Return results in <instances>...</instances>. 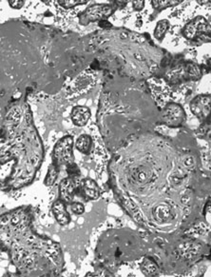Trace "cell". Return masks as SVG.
I'll list each match as a JSON object with an SVG mask.
<instances>
[{
  "label": "cell",
  "instance_id": "5",
  "mask_svg": "<svg viewBox=\"0 0 211 277\" xmlns=\"http://www.w3.org/2000/svg\"><path fill=\"white\" fill-rule=\"evenodd\" d=\"M186 120V113L177 103H168L161 112V123L170 128L180 127Z\"/></svg>",
  "mask_w": 211,
  "mask_h": 277
},
{
  "label": "cell",
  "instance_id": "8",
  "mask_svg": "<svg viewBox=\"0 0 211 277\" xmlns=\"http://www.w3.org/2000/svg\"><path fill=\"white\" fill-rule=\"evenodd\" d=\"M81 192L86 199L88 200H95L100 196L99 187L95 180L87 178L84 179L81 183Z\"/></svg>",
  "mask_w": 211,
  "mask_h": 277
},
{
  "label": "cell",
  "instance_id": "13",
  "mask_svg": "<svg viewBox=\"0 0 211 277\" xmlns=\"http://www.w3.org/2000/svg\"><path fill=\"white\" fill-rule=\"evenodd\" d=\"M141 270L146 276H153L158 273V267L156 263L149 258H145L141 264Z\"/></svg>",
  "mask_w": 211,
  "mask_h": 277
},
{
  "label": "cell",
  "instance_id": "21",
  "mask_svg": "<svg viewBox=\"0 0 211 277\" xmlns=\"http://www.w3.org/2000/svg\"><path fill=\"white\" fill-rule=\"evenodd\" d=\"M132 5L134 10L136 11H142L145 7V1L144 0H139V1H132Z\"/></svg>",
  "mask_w": 211,
  "mask_h": 277
},
{
  "label": "cell",
  "instance_id": "15",
  "mask_svg": "<svg viewBox=\"0 0 211 277\" xmlns=\"http://www.w3.org/2000/svg\"><path fill=\"white\" fill-rule=\"evenodd\" d=\"M59 166H57L55 163H52L51 166L49 167V171H48V174L47 176L44 180V184L47 186V187H50L52 186L55 181L57 180V176L59 174Z\"/></svg>",
  "mask_w": 211,
  "mask_h": 277
},
{
  "label": "cell",
  "instance_id": "14",
  "mask_svg": "<svg viewBox=\"0 0 211 277\" xmlns=\"http://www.w3.org/2000/svg\"><path fill=\"white\" fill-rule=\"evenodd\" d=\"M184 1L181 0H153L152 5L156 11H163L168 8L175 7L181 4Z\"/></svg>",
  "mask_w": 211,
  "mask_h": 277
},
{
  "label": "cell",
  "instance_id": "3",
  "mask_svg": "<svg viewBox=\"0 0 211 277\" xmlns=\"http://www.w3.org/2000/svg\"><path fill=\"white\" fill-rule=\"evenodd\" d=\"M53 163L57 166L72 165L74 163L73 156V139L67 135L59 140L53 148Z\"/></svg>",
  "mask_w": 211,
  "mask_h": 277
},
{
  "label": "cell",
  "instance_id": "9",
  "mask_svg": "<svg viewBox=\"0 0 211 277\" xmlns=\"http://www.w3.org/2000/svg\"><path fill=\"white\" fill-rule=\"evenodd\" d=\"M52 212L60 225H68L71 221L70 214L67 211L66 203L61 199L56 200L52 205Z\"/></svg>",
  "mask_w": 211,
  "mask_h": 277
},
{
  "label": "cell",
  "instance_id": "19",
  "mask_svg": "<svg viewBox=\"0 0 211 277\" xmlns=\"http://www.w3.org/2000/svg\"><path fill=\"white\" fill-rule=\"evenodd\" d=\"M71 209L76 214H82V213H84V212H85L84 205L82 204V203H79V202H73V203H72Z\"/></svg>",
  "mask_w": 211,
  "mask_h": 277
},
{
  "label": "cell",
  "instance_id": "7",
  "mask_svg": "<svg viewBox=\"0 0 211 277\" xmlns=\"http://www.w3.org/2000/svg\"><path fill=\"white\" fill-rule=\"evenodd\" d=\"M75 191V186L72 177L63 179L59 185L60 199L65 203H71L73 201V195Z\"/></svg>",
  "mask_w": 211,
  "mask_h": 277
},
{
  "label": "cell",
  "instance_id": "10",
  "mask_svg": "<svg viewBox=\"0 0 211 277\" xmlns=\"http://www.w3.org/2000/svg\"><path fill=\"white\" fill-rule=\"evenodd\" d=\"M71 117H72L73 123L76 126H84L87 124L91 117V112L87 107L77 106L73 108Z\"/></svg>",
  "mask_w": 211,
  "mask_h": 277
},
{
  "label": "cell",
  "instance_id": "2",
  "mask_svg": "<svg viewBox=\"0 0 211 277\" xmlns=\"http://www.w3.org/2000/svg\"><path fill=\"white\" fill-rule=\"evenodd\" d=\"M117 7L115 4H94L87 7L84 12L78 15L79 23L83 26H87L93 22H101L107 20L114 13Z\"/></svg>",
  "mask_w": 211,
  "mask_h": 277
},
{
  "label": "cell",
  "instance_id": "1",
  "mask_svg": "<svg viewBox=\"0 0 211 277\" xmlns=\"http://www.w3.org/2000/svg\"><path fill=\"white\" fill-rule=\"evenodd\" d=\"M182 34L190 41L211 42V25L202 15L190 20L183 28Z\"/></svg>",
  "mask_w": 211,
  "mask_h": 277
},
{
  "label": "cell",
  "instance_id": "11",
  "mask_svg": "<svg viewBox=\"0 0 211 277\" xmlns=\"http://www.w3.org/2000/svg\"><path fill=\"white\" fill-rule=\"evenodd\" d=\"M92 144H93L92 138L87 134H82L76 140L75 147L80 153L88 154L91 152V149H92Z\"/></svg>",
  "mask_w": 211,
  "mask_h": 277
},
{
  "label": "cell",
  "instance_id": "16",
  "mask_svg": "<svg viewBox=\"0 0 211 277\" xmlns=\"http://www.w3.org/2000/svg\"><path fill=\"white\" fill-rule=\"evenodd\" d=\"M60 6L65 8V9H72V8L80 6V5H85L87 4V0H60L57 1Z\"/></svg>",
  "mask_w": 211,
  "mask_h": 277
},
{
  "label": "cell",
  "instance_id": "17",
  "mask_svg": "<svg viewBox=\"0 0 211 277\" xmlns=\"http://www.w3.org/2000/svg\"><path fill=\"white\" fill-rule=\"evenodd\" d=\"M92 78L89 76H84L82 75L80 77H78V79L76 81V86L75 87L77 89L84 91V90H87L89 86L92 85Z\"/></svg>",
  "mask_w": 211,
  "mask_h": 277
},
{
  "label": "cell",
  "instance_id": "6",
  "mask_svg": "<svg viewBox=\"0 0 211 277\" xmlns=\"http://www.w3.org/2000/svg\"><path fill=\"white\" fill-rule=\"evenodd\" d=\"M190 110L201 122H208L211 117V95H199L190 104Z\"/></svg>",
  "mask_w": 211,
  "mask_h": 277
},
{
  "label": "cell",
  "instance_id": "20",
  "mask_svg": "<svg viewBox=\"0 0 211 277\" xmlns=\"http://www.w3.org/2000/svg\"><path fill=\"white\" fill-rule=\"evenodd\" d=\"M8 2L10 4V6L13 8V9H15V10L21 9L24 6V4H25V1H23V0L22 1L21 0H9Z\"/></svg>",
  "mask_w": 211,
  "mask_h": 277
},
{
  "label": "cell",
  "instance_id": "4",
  "mask_svg": "<svg viewBox=\"0 0 211 277\" xmlns=\"http://www.w3.org/2000/svg\"><path fill=\"white\" fill-rule=\"evenodd\" d=\"M203 75L201 66L192 62H187L177 66L168 73V79L171 83H178L183 80H197Z\"/></svg>",
  "mask_w": 211,
  "mask_h": 277
},
{
  "label": "cell",
  "instance_id": "12",
  "mask_svg": "<svg viewBox=\"0 0 211 277\" xmlns=\"http://www.w3.org/2000/svg\"><path fill=\"white\" fill-rule=\"evenodd\" d=\"M170 27V23L167 19H162L160 21L156 24V27L154 29V37L159 40L162 41L164 39V37H166L168 29Z\"/></svg>",
  "mask_w": 211,
  "mask_h": 277
},
{
  "label": "cell",
  "instance_id": "22",
  "mask_svg": "<svg viewBox=\"0 0 211 277\" xmlns=\"http://www.w3.org/2000/svg\"><path fill=\"white\" fill-rule=\"evenodd\" d=\"M206 66H207V69L211 72V59H208V60L206 61Z\"/></svg>",
  "mask_w": 211,
  "mask_h": 277
},
{
  "label": "cell",
  "instance_id": "18",
  "mask_svg": "<svg viewBox=\"0 0 211 277\" xmlns=\"http://www.w3.org/2000/svg\"><path fill=\"white\" fill-rule=\"evenodd\" d=\"M67 173L69 175V177H72V178L77 177L80 175V171H79V169L77 168L75 163H73L72 165H69L67 167Z\"/></svg>",
  "mask_w": 211,
  "mask_h": 277
}]
</instances>
